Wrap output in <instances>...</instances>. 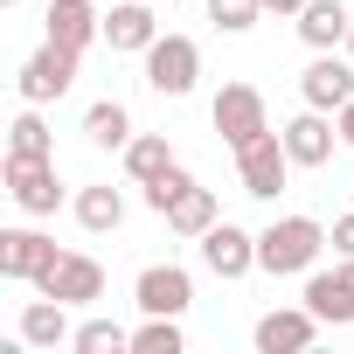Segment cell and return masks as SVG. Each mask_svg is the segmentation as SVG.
I'll return each mask as SVG.
<instances>
[{
	"mask_svg": "<svg viewBox=\"0 0 354 354\" xmlns=\"http://www.w3.org/2000/svg\"><path fill=\"white\" fill-rule=\"evenodd\" d=\"M319 250H326V230L313 216H278L271 230H257V271H271V278H306L319 264Z\"/></svg>",
	"mask_w": 354,
	"mask_h": 354,
	"instance_id": "6da1fadb",
	"label": "cell"
},
{
	"mask_svg": "<svg viewBox=\"0 0 354 354\" xmlns=\"http://www.w3.org/2000/svg\"><path fill=\"white\" fill-rule=\"evenodd\" d=\"M236 181H243V195H257V202H278V195H285V181H292L285 132H257L250 146H236Z\"/></svg>",
	"mask_w": 354,
	"mask_h": 354,
	"instance_id": "7a4b0ae2",
	"label": "cell"
},
{
	"mask_svg": "<svg viewBox=\"0 0 354 354\" xmlns=\"http://www.w3.org/2000/svg\"><path fill=\"white\" fill-rule=\"evenodd\" d=\"M209 118H216V132H223L230 153L250 146L257 132H271V111H264V91H257V84H223L216 104H209Z\"/></svg>",
	"mask_w": 354,
	"mask_h": 354,
	"instance_id": "3957f363",
	"label": "cell"
},
{
	"mask_svg": "<svg viewBox=\"0 0 354 354\" xmlns=\"http://www.w3.org/2000/svg\"><path fill=\"white\" fill-rule=\"evenodd\" d=\"M0 181H8V202H15L21 216H56V209H63L56 160H0Z\"/></svg>",
	"mask_w": 354,
	"mask_h": 354,
	"instance_id": "277c9868",
	"label": "cell"
},
{
	"mask_svg": "<svg viewBox=\"0 0 354 354\" xmlns=\"http://www.w3.org/2000/svg\"><path fill=\"white\" fill-rule=\"evenodd\" d=\"M77 49H63V42H42L28 63H21V77H15V91H21V104H56L70 84H77Z\"/></svg>",
	"mask_w": 354,
	"mask_h": 354,
	"instance_id": "5b68a950",
	"label": "cell"
},
{
	"mask_svg": "<svg viewBox=\"0 0 354 354\" xmlns=\"http://www.w3.org/2000/svg\"><path fill=\"white\" fill-rule=\"evenodd\" d=\"M195 77H202V49H195V35H160V42L146 49V84H153L160 97H188Z\"/></svg>",
	"mask_w": 354,
	"mask_h": 354,
	"instance_id": "8992f818",
	"label": "cell"
},
{
	"mask_svg": "<svg viewBox=\"0 0 354 354\" xmlns=\"http://www.w3.org/2000/svg\"><path fill=\"white\" fill-rule=\"evenodd\" d=\"M35 292H49V299H63V306H97V299H104V264L84 257V250H63V257L35 278Z\"/></svg>",
	"mask_w": 354,
	"mask_h": 354,
	"instance_id": "52a82bcc",
	"label": "cell"
},
{
	"mask_svg": "<svg viewBox=\"0 0 354 354\" xmlns=\"http://www.w3.org/2000/svg\"><path fill=\"white\" fill-rule=\"evenodd\" d=\"M319 313L299 299V306H278V313H264L257 326H250V340H257V354H306L313 340H319Z\"/></svg>",
	"mask_w": 354,
	"mask_h": 354,
	"instance_id": "ba28073f",
	"label": "cell"
},
{
	"mask_svg": "<svg viewBox=\"0 0 354 354\" xmlns=\"http://www.w3.org/2000/svg\"><path fill=\"white\" fill-rule=\"evenodd\" d=\"M299 97H306L313 111H340V104L354 97V56H340V49H313V63L299 70Z\"/></svg>",
	"mask_w": 354,
	"mask_h": 354,
	"instance_id": "9c48e42d",
	"label": "cell"
},
{
	"mask_svg": "<svg viewBox=\"0 0 354 354\" xmlns=\"http://www.w3.org/2000/svg\"><path fill=\"white\" fill-rule=\"evenodd\" d=\"M285 132V153H292V167H326L333 160V146H340V118L333 111H299V118H285L278 125Z\"/></svg>",
	"mask_w": 354,
	"mask_h": 354,
	"instance_id": "30bf717a",
	"label": "cell"
},
{
	"mask_svg": "<svg viewBox=\"0 0 354 354\" xmlns=\"http://www.w3.org/2000/svg\"><path fill=\"white\" fill-rule=\"evenodd\" d=\"M132 299H139V313H167V319H181V313L195 306V278H188L181 264H146V271L132 278Z\"/></svg>",
	"mask_w": 354,
	"mask_h": 354,
	"instance_id": "8fae6325",
	"label": "cell"
},
{
	"mask_svg": "<svg viewBox=\"0 0 354 354\" xmlns=\"http://www.w3.org/2000/svg\"><path fill=\"white\" fill-rule=\"evenodd\" d=\"M153 42H160L153 0H111V15H104V49H111V56H146Z\"/></svg>",
	"mask_w": 354,
	"mask_h": 354,
	"instance_id": "7c38bea8",
	"label": "cell"
},
{
	"mask_svg": "<svg viewBox=\"0 0 354 354\" xmlns=\"http://www.w3.org/2000/svg\"><path fill=\"white\" fill-rule=\"evenodd\" d=\"M306 306L326 326H354V257H340L333 271H306Z\"/></svg>",
	"mask_w": 354,
	"mask_h": 354,
	"instance_id": "4fadbf2b",
	"label": "cell"
},
{
	"mask_svg": "<svg viewBox=\"0 0 354 354\" xmlns=\"http://www.w3.org/2000/svg\"><path fill=\"white\" fill-rule=\"evenodd\" d=\"M63 250L42 236V230H0V278H15V285H35Z\"/></svg>",
	"mask_w": 354,
	"mask_h": 354,
	"instance_id": "5bb4252c",
	"label": "cell"
},
{
	"mask_svg": "<svg viewBox=\"0 0 354 354\" xmlns=\"http://www.w3.org/2000/svg\"><path fill=\"white\" fill-rule=\"evenodd\" d=\"M42 35L84 56L91 42H104V15L91 8V0H49V15H42Z\"/></svg>",
	"mask_w": 354,
	"mask_h": 354,
	"instance_id": "9a60e30c",
	"label": "cell"
},
{
	"mask_svg": "<svg viewBox=\"0 0 354 354\" xmlns=\"http://www.w3.org/2000/svg\"><path fill=\"white\" fill-rule=\"evenodd\" d=\"M202 264H209L216 278H250V271H257V236L236 230V223H216V230L202 236Z\"/></svg>",
	"mask_w": 354,
	"mask_h": 354,
	"instance_id": "2e32d148",
	"label": "cell"
},
{
	"mask_svg": "<svg viewBox=\"0 0 354 354\" xmlns=\"http://www.w3.org/2000/svg\"><path fill=\"white\" fill-rule=\"evenodd\" d=\"M70 313H77V306H63V299H49V292H42V299H28V306H21L15 333H21L28 347H70V340H77Z\"/></svg>",
	"mask_w": 354,
	"mask_h": 354,
	"instance_id": "e0dca14e",
	"label": "cell"
},
{
	"mask_svg": "<svg viewBox=\"0 0 354 354\" xmlns=\"http://www.w3.org/2000/svg\"><path fill=\"white\" fill-rule=\"evenodd\" d=\"M292 21H299V42H306V49H347L354 8H340V0H306Z\"/></svg>",
	"mask_w": 354,
	"mask_h": 354,
	"instance_id": "ac0fdd59",
	"label": "cell"
},
{
	"mask_svg": "<svg viewBox=\"0 0 354 354\" xmlns=\"http://www.w3.org/2000/svg\"><path fill=\"white\" fill-rule=\"evenodd\" d=\"M160 223H167L174 236H188V243H202V236H209V230L223 223V209H216V188H202V181H195V188H188L181 202H174V209L160 216Z\"/></svg>",
	"mask_w": 354,
	"mask_h": 354,
	"instance_id": "d6986e66",
	"label": "cell"
},
{
	"mask_svg": "<svg viewBox=\"0 0 354 354\" xmlns=\"http://www.w3.org/2000/svg\"><path fill=\"white\" fill-rule=\"evenodd\" d=\"M70 209H77V223H84L91 236H111V230L125 223V195H118L111 181H91V188H77V202H70Z\"/></svg>",
	"mask_w": 354,
	"mask_h": 354,
	"instance_id": "ffe728a7",
	"label": "cell"
},
{
	"mask_svg": "<svg viewBox=\"0 0 354 354\" xmlns=\"http://www.w3.org/2000/svg\"><path fill=\"white\" fill-rule=\"evenodd\" d=\"M167 167H181V160H174V139L167 132H132V146H125V174H132V181L153 188Z\"/></svg>",
	"mask_w": 354,
	"mask_h": 354,
	"instance_id": "44dd1931",
	"label": "cell"
},
{
	"mask_svg": "<svg viewBox=\"0 0 354 354\" xmlns=\"http://www.w3.org/2000/svg\"><path fill=\"white\" fill-rule=\"evenodd\" d=\"M84 139L104 146V153H125V146H132V111H125L118 97H97V104L84 111Z\"/></svg>",
	"mask_w": 354,
	"mask_h": 354,
	"instance_id": "7402d4cb",
	"label": "cell"
},
{
	"mask_svg": "<svg viewBox=\"0 0 354 354\" xmlns=\"http://www.w3.org/2000/svg\"><path fill=\"white\" fill-rule=\"evenodd\" d=\"M8 160H56V132L42 125V104H28L8 125Z\"/></svg>",
	"mask_w": 354,
	"mask_h": 354,
	"instance_id": "603a6c76",
	"label": "cell"
},
{
	"mask_svg": "<svg viewBox=\"0 0 354 354\" xmlns=\"http://www.w3.org/2000/svg\"><path fill=\"white\" fill-rule=\"evenodd\" d=\"M181 347H188V333L167 313H146V326H132V354H181Z\"/></svg>",
	"mask_w": 354,
	"mask_h": 354,
	"instance_id": "cb8c5ba5",
	"label": "cell"
},
{
	"mask_svg": "<svg viewBox=\"0 0 354 354\" xmlns=\"http://www.w3.org/2000/svg\"><path fill=\"white\" fill-rule=\"evenodd\" d=\"M70 347H77V354H125V347H132V333H125L118 319H84Z\"/></svg>",
	"mask_w": 354,
	"mask_h": 354,
	"instance_id": "d4e9b609",
	"label": "cell"
},
{
	"mask_svg": "<svg viewBox=\"0 0 354 354\" xmlns=\"http://www.w3.org/2000/svg\"><path fill=\"white\" fill-rule=\"evenodd\" d=\"M209 21H216V35H243L264 21V0H209Z\"/></svg>",
	"mask_w": 354,
	"mask_h": 354,
	"instance_id": "484cf974",
	"label": "cell"
},
{
	"mask_svg": "<svg viewBox=\"0 0 354 354\" xmlns=\"http://www.w3.org/2000/svg\"><path fill=\"white\" fill-rule=\"evenodd\" d=\"M188 188H195V174H188V167H167V174H160V181L146 188V209H153V216H167V209H174V202H181Z\"/></svg>",
	"mask_w": 354,
	"mask_h": 354,
	"instance_id": "4316f807",
	"label": "cell"
},
{
	"mask_svg": "<svg viewBox=\"0 0 354 354\" xmlns=\"http://www.w3.org/2000/svg\"><path fill=\"white\" fill-rule=\"evenodd\" d=\"M326 243H333V257H354V216H333Z\"/></svg>",
	"mask_w": 354,
	"mask_h": 354,
	"instance_id": "83f0119b",
	"label": "cell"
},
{
	"mask_svg": "<svg viewBox=\"0 0 354 354\" xmlns=\"http://www.w3.org/2000/svg\"><path fill=\"white\" fill-rule=\"evenodd\" d=\"M333 118H340V146H354V97H347V104H340Z\"/></svg>",
	"mask_w": 354,
	"mask_h": 354,
	"instance_id": "f1b7e54d",
	"label": "cell"
},
{
	"mask_svg": "<svg viewBox=\"0 0 354 354\" xmlns=\"http://www.w3.org/2000/svg\"><path fill=\"white\" fill-rule=\"evenodd\" d=\"M306 0H264V15H299Z\"/></svg>",
	"mask_w": 354,
	"mask_h": 354,
	"instance_id": "f546056e",
	"label": "cell"
},
{
	"mask_svg": "<svg viewBox=\"0 0 354 354\" xmlns=\"http://www.w3.org/2000/svg\"><path fill=\"white\" fill-rule=\"evenodd\" d=\"M347 56H354V28H347Z\"/></svg>",
	"mask_w": 354,
	"mask_h": 354,
	"instance_id": "4dcf8cb0",
	"label": "cell"
},
{
	"mask_svg": "<svg viewBox=\"0 0 354 354\" xmlns=\"http://www.w3.org/2000/svg\"><path fill=\"white\" fill-rule=\"evenodd\" d=\"M8 8H21V0H8Z\"/></svg>",
	"mask_w": 354,
	"mask_h": 354,
	"instance_id": "1f68e13d",
	"label": "cell"
}]
</instances>
